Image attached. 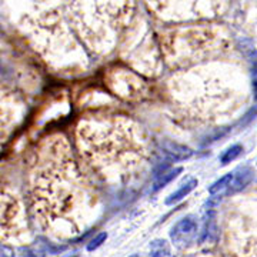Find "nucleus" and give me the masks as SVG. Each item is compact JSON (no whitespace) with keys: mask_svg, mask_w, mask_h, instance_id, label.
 I'll return each mask as SVG.
<instances>
[{"mask_svg":"<svg viewBox=\"0 0 257 257\" xmlns=\"http://www.w3.org/2000/svg\"><path fill=\"white\" fill-rule=\"evenodd\" d=\"M79 175L73 157L60 139L47 147L37 165L33 186L35 209L43 227L57 236L80 233L76 220L77 193L82 192L83 186Z\"/></svg>","mask_w":257,"mask_h":257,"instance_id":"obj_1","label":"nucleus"},{"mask_svg":"<svg viewBox=\"0 0 257 257\" xmlns=\"http://www.w3.org/2000/svg\"><path fill=\"white\" fill-rule=\"evenodd\" d=\"M82 156L106 175L139 165L145 157L143 143L132 121L107 119L84 121L77 132Z\"/></svg>","mask_w":257,"mask_h":257,"instance_id":"obj_2","label":"nucleus"},{"mask_svg":"<svg viewBox=\"0 0 257 257\" xmlns=\"http://www.w3.org/2000/svg\"><path fill=\"white\" fill-rule=\"evenodd\" d=\"M199 237V220L196 216L189 214L176 223L170 231V239L176 247L186 248Z\"/></svg>","mask_w":257,"mask_h":257,"instance_id":"obj_3","label":"nucleus"},{"mask_svg":"<svg viewBox=\"0 0 257 257\" xmlns=\"http://www.w3.org/2000/svg\"><path fill=\"white\" fill-rule=\"evenodd\" d=\"M192 155V149L183 146V145H179V143H173V142H165L162 145V147L159 149V156L163 160L165 165H170L173 162L186 160Z\"/></svg>","mask_w":257,"mask_h":257,"instance_id":"obj_4","label":"nucleus"},{"mask_svg":"<svg viewBox=\"0 0 257 257\" xmlns=\"http://www.w3.org/2000/svg\"><path fill=\"white\" fill-rule=\"evenodd\" d=\"M253 176H254V172L250 167H239V169H236L233 172V179H231L229 189L226 190L224 196H230V194H234V193L243 190L246 186L251 183Z\"/></svg>","mask_w":257,"mask_h":257,"instance_id":"obj_5","label":"nucleus"},{"mask_svg":"<svg viewBox=\"0 0 257 257\" xmlns=\"http://www.w3.org/2000/svg\"><path fill=\"white\" fill-rule=\"evenodd\" d=\"M197 184H199V182H197L196 179H190L189 182H186L184 184H182L176 192H173L172 194H169V196L166 197L165 204L166 206H173V204H176L177 202H180L182 199H184L186 196H189V194L197 187Z\"/></svg>","mask_w":257,"mask_h":257,"instance_id":"obj_6","label":"nucleus"},{"mask_svg":"<svg viewBox=\"0 0 257 257\" xmlns=\"http://www.w3.org/2000/svg\"><path fill=\"white\" fill-rule=\"evenodd\" d=\"M182 172H183V169H182V167H176V169H173V170H167V172L162 173L160 176H157L156 179H155L153 187H152V192H159L160 189L166 187L167 184L170 183L173 179H176V177L180 175Z\"/></svg>","mask_w":257,"mask_h":257,"instance_id":"obj_7","label":"nucleus"},{"mask_svg":"<svg viewBox=\"0 0 257 257\" xmlns=\"http://www.w3.org/2000/svg\"><path fill=\"white\" fill-rule=\"evenodd\" d=\"M231 179H233V172L224 175L223 177H220L219 180H216V182L209 187V193H210L211 196H220V194L224 196L226 190L229 189Z\"/></svg>","mask_w":257,"mask_h":257,"instance_id":"obj_8","label":"nucleus"},{"mask_svg":"<svg viewBox=\"0 0 257 257\" xmlns=\"http://www.w3.org/2000/svg\"><path fill=\"white\" fill-rule=\"evenodd\" d=\"M149 257H170V248L166 240L157 239L150 244Z\"/></svg>","mask_w":257,"mask_h":257,"instance_id":"obj_9","label":"nucleus"},{"mask_svg":"<svg viewBox=\"0 0 257 257\" xmlns=\"http://www.w3.org/2000/svg\"><path fill=\"white\" fill-rule=\"evenodd\" d=\"M243 152V146L241 145H233V146L227 147L220 156V163L221 165H229L233 160H236L237 157L241 155Z\"/></svg>","mask_w":257,"mask_h":257,"instance_id":"obj_10","label":"nucleus"},{"mask_svg":"<svg viewBox=\"0 0 257 257\" xmlns=\"http://www.w3.org/2000/svg\"><path fill=\"white\" fill-rule=\"evenodd\" d=\"M106 239H107V233H100V234H97V236L93 240H90V243L87 244V250H89V251H93V250H96L97 247H100L101 244L106 241Z\"/></svg>","mask_w":257,"mask_h":257,"instance_id":"obj_11","label":"nucleus"},{"mask_svg":"<svg viewBox=\"0 0 257 257\" xmlns=\"http://www.w3.org/2000/svg\"><path fill=\"white\" fill-rule=\"evenodd\" d=\"M20 253H23V254H22L23 257H45L43 251H39L36 248L32 247L20 248Z\"/></svg>","mask_w":257,"mask_h":257,"instance_id":"obj_12","label":"nucleus"},{"mask_svg":"<svg viewBox=\"0 0 257 257\" xmlns=\"http://www.w3.org/2000/svg\"><path fill=\"white\" fill-rule=\"evenodd\" d=\"M0 257H13V256H12V251H10L9 248L2 247V246H0Z\"/></svg>","mask_w":257,"mask_h":257,"instance_id":"obj_13","label":"nucleus"},{"mask_svg":"<svg viewBox=\"0 0 257 257\" xmlns=\"http://www.w3.org/2000/svg\"><path fill=\"white\" fill-rule=\"evenodd\" d=\"M130 257H139V256H136V254H135V256H130Z\"/></svg>","mask_w":257,"mask_h":257,"instance_id":"obj_14","label":"nucleus"}]
</instances>
